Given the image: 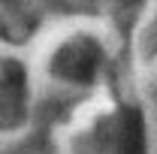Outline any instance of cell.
<instances>
[{"label":"cell","instance_id":"cell-1","mask_svg":"<svg viewBox=\"0 0 157 154\" xmlns=\"http://www.w3.org/2000/svg\"><path fill=\"white\" fill-rule=\"evenodd\" d=\"M121 154H145V130L136 109L124 112V127H121Z\"/></svg>","mask_w":157,"mask_h":154}]
</instances>
